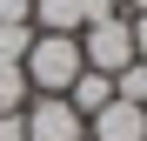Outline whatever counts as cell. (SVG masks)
<instances>
[{
  "mask_svg": "<svg viewBox=\"0 0 147 141\" xmlns=\"http://www.w3.org/2000/svg\"><path fill=\"white\" fill-rule=\"evenodd\" d=\"M80 34H40L34 27V47H27V61H20V74H27L34 94H67L74 74H80Z\"/></svg>",
  "mask_w": 147,
  "mask_h": 141,
  "instance_id": "obj_1",
  "label": "cell"
},
{
  "mask_svg": "<svg viewBox=\"0 0 147 141\" xmlns=\"http://www.w3.org/2000/svg\"><path fill=\"white\" fill-rule=\"evenodd\" d=\"M80 61L100 67V74H120V67L134 61V27H127V14H94L87 27H80Z\"/></svg>",
  "mask_w": 147,
  "mask_h": 141,
  "instance_id": "obj_2",
  "label": "cell"
},
{
  "mask_svg": "<svg viewBox=\"0 0 147 141\" xmlns=\"http://www.w3.org/2000/svg\"><path fill=\"white\" fill-rule=\"evenodd\" d=\"M27 141H87V121L74 114L67 94H27Z\"/></svg>",
  "mask_w": 147,
  "mask_h": 141,
  "instance_id": "obj_3",
  "label": "cell"
},
{
  "mask_svg": "<svg viewBox=\"0 0 147 141\" xmlns=\"http://www.w3.org/2000/svg\"><path fill=\"white\" fill-rule=\"evenodd\" d=\"M87 141H147V108L114 94L100 114H87Z\"/></svg>",
  "mask_w": 147,
  "mask_h": 141,
  "instance_id": "obj_4",
  "label": "cell"
},
{
  "mask_svg": "<svg viewBox=\"0 0 147 141\" xmlns=\"http://www.w3.org/2000/svg\"><path fill=\"white\" fill-rule=\"evenodd\" d=\"M94 14H100L94 0H34V14H27V20H34L40 34H80Z\"/></svg>",
  "mask_w": 147,
  "mask_h": 141,
  "instance_id": "obj_5",
  "label": "cell"
},
{
  "mask_svg": "<svg viewBox=\"0 0 147 141\" xmlns=\"http://www.w3.org/2000/svg\"><path fill=\"white\" fill-rule=\"evenodd\" d=\"M67 101H74V114H100L107 101H114V74H100V67H80V74H74V87H67Z\"/></svg>",
  "mask_w": 147,
  "mask_h": 141,
  "instance_id": "obj_6",
  "label": "cell"
},
{
  "mask_svg": "<svg viewBox=\"0 0 147 141\" xmlns=\"http://www.w3.org/2000/svg\"><path fill=\"white\" fill-rule=\"evenodd\" d=\"M27 47H34V20H0V61H27Z\"/></svg>",
  "mask_w": 147,
  "mask_h": 141,
  "instance_id": "obj_7",
  "label": "cell"
},
{
  "mask_svg": "<svg viewBox=\"0 0 147 141\" xmlns=\"http://www.w3.org/2000/svg\"><path fill=\"white\" fill-rule=\"evenodd\" d=\"M27 94H34V87H27V74H20L13 61H0V114H13V108H27Z\"/></svg>",
  "mask_w": 147,
  "mask_h": 141,
  "instance_id": "obj_8",
  "label": "cell"
},
{
  "mask_svg": "<svg viewBox=\"0 0 147 141\" xmlns=\"http://www.w3.org/2000/svg\"><path fill=\"white\" fill-rule=\"evenodd\" d=\"M0 141H27V114H20V108L0 114Z\"/></svg>",
  "mask_w": 147,
  "mask_h": 141,
  "instance_id": "obj_9",
  "label": "cell"
},
{
  "mask_svg": "<svg viewBox=\"0 0 147 141\" xmlns=\"http://www.w3.org/2000/svg\"><path fill=\"white\" fill-rule=\"evenodd\" d=\"M127 27H134V61H147V14H127Z\"/></svg>",
  "mask_w": 147,
  "mask_h": 141,
  "instance_id": "obj_10",
  "label": "cell"
},
{
  "mask_svg": "<svg viewBox=\"0 0 147 141\" xmlns=\"http://www.w3.org/2000/svg\"><path fill=\"white\" fill-rule=\"evenodd\" d=\"M34 14V0H0V20H27Z\"/></svg>",
  "mask_w": 147,
  "mask_h": 141,
  "instance_id": "obj_11",
  "label": "cell"
},
{
  "mask_svg": "<svg viewBox=\"0 0 147 141\" xmlns=\"http://www.w3.org/2000/svg\"><path fill=\"white\" fill-rule=\"evenodd\" d=\"M94 7H100V14H114V7H127V0H94Z\"/></svg>",
  "mask_w": 147,
  "mask_h": 141,
  "instance_id": "obj_12",
  "label": "cell"
},
{
  "mask_svg": "<svg viewBox=\"0 0 147 141\" xmlns=\"http://www.w3.org/2000/svg\"><path fill=\"white\" fill-rule=\"evenodd\" d=\"M127 14H147V0H127Z\"/></svg>",
  "mask_w": 147,
  "mask_h": 141,
  "instance_id": "obj_13",
  "label": "cell"
},
{
  "mask_svg": "<svg viewBox=\"0 0 147 141\" xmlns=\"http://www.w3.org/2000/svg\"><path fill=\"white\" fill-rule=\"evenodd\" d=\"M140 108H147V87H140Z\"/></svg>",
  "mask_w": 147,
  "mask_h": 141,
  "instance_id": "obj_14",
  "label": "cell"
}]
</instances>
